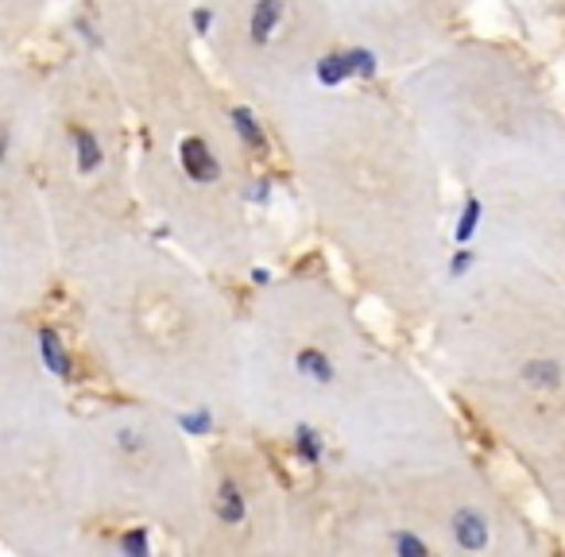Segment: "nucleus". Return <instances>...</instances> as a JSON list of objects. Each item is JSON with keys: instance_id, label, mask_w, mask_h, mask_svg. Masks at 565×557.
<instances>
[{"instance_id": "f257e3e1", "label": "nucleus", "mask_w": 565, "mask_h": 557, "mask_svg": "<svg viewBox=\"0 0 565 557\" xmlns=\"http://www.w3.org/2000/svg\"><path fill=\"white\" fill-rule=\"evenodd\" d=\"M179 163H182V171H186V179L198 182V186H210V182L221 179L217 156H213L202 136H186V140L179 143Z\"/></svg>"}, {"instance_id": "f03ea898", "label": "nucleus", "mask_w": 565, "mask_h": 557, "mask_svg": "<svg viewBox=\"0 0 565 557\" xmlns=\"http://www.w3.org/2000/svg\"><path fill=\"white\" fill-rule=\"evenodd\" d=\"M449 534L461 549H488L492 542V523L480 507H457L449 515Z\"/></svg>"}, {"instance_id": "7ed1b4c3", "label": "nucleus", "mask_w": 565, "mask_h": 557, "mask_svg": "<svg viewBox=\"0 0 565 557\" xmlns=\"http://www.w3.org/2000/svg\"><path fill=\"white\" fill-rule=\"evenodd\" d=\"M282 17H287V0H256V9L248 17V40L252 47H267L279 32Z\"/></svg>"}, {"instance_id": "20e7f679", "label": "nucleus", "mask_w": 565, "mask_h": 557, "mask_svg": "<svg viewBox=\"0 0 565 557\" xmlns=\"http://www.w3.org/2000/svg\"><path fill=\"white\" fill-rule=\"evenodd\" d=\"M295 372H299L302 379H315V384H338V364L318 345H302L299 353H295Z\"/></svg>"}, {"instance_id": "39448f33", "label": "nucleus", "mask_w": 565, "mask_h": 557, "mask_svg": "<svg viewBox=\"0 0 565 557\" xmlns=\"http://www.w3.org/2000/svg\"><path fill=\"white\" fill-rule=\"evenodd\" d=\"M213 511H217V518L225 526H241L244 518H248V495L241 492V484H236L233 476H225L217 484V495H213Z\"/></svg>"}, {"instance_id": "423d86ee", "label": "nucleus", "mask_w": 565, "mask_h": 557, "mask_svg": "<svg viewBox=\"0 0 565 557\" xmlns=\"http://www.w3.org/2000/svg\"><path fill=\"white\" fill-rule=\"evenodd\" d=\"M315 74H318V82H322L326 89H333V86H341V82L356 78L349 51H338V55H322V58L315 63Z\"/></svg>"}, {"instance_id": "0eeeda50", "label": "nucleus", "mask_w": 565, "mask_h": 557, "mask_svg": "<svg viewBox=\"0 0 565 557\" xmlns=\"http://www.w3.org/2000/svg\"><path fill=\"white\" fill-rule=\"evenodd\" d=\"M74 156H78V174H94L97 167L105 163V151H102V140H97L89 128H74Z\"/></svg>"}, {"instance_id": "6e6552de", "label": "nucleus", "mask_w": 565, "mask_h": 557, "mask_svg": "<svg viewBox=\"0 0 565 557\" xmlns=\"http://www.w3.org/2000/svg\"><path fill=\"white\" fill-rule=\"evenodd\" d=\"M40 356H43V364H47L51 376H58V379L71 376V356H66V349L55 330H40Z\"/></svg>"}, {"instance_id": "1a4fd4ad", "label": "nucleus", "mask_w": 565, "mask_h": 557, "mask_svg": "<svg viewBox=\"0 0 565 557\" xmlns=\"http://www.w3.org/2000/svg\"><path fill=\"white\" fill-rule=\"evenodd\" d=\"M519 376H523V384L542 387V392H554V387H562V364L539 356V361H526Z\"/></svg>"}, {"instance_id": "9d476101", "label": "nucleus", "mask_w": 565, "mask_h": 557, "mask_svg": "<svg viewBox=\"0 0 565 557\" xmlns=\"http://www.w3.org/2000/svg\"><path fill=\"white\" fill-rule=\"evenodd\" d=\"M228 120H233L236 136H241V140L248 143L252 151H264V148H267V132H264V125H259L256 113H252V109H244V105H236V109L228 113Z\"/></svg>"}, {"instance_id": "9b49d317", "label": "nucleus", "mask_w": 565, "mask_h": 557, "mask_svg": "<svg viewBox=\"0 0 565 557\" xmlns=\"http://www.w3.org/2000/svg\"><path fill=\"white\" fill-rule=\"evenodd\" d=\"M295 453H299L307 464H318L326 457V438L310 422H299L295 426Z\"/></svg>"}, {"instance_id": "f8f14e48", "label": "nucleus", "mask_w": 565, "mask_h": 557, "mask_svg": "<svg viewBox=\"0 0 565 557\" xmlns=\"http://www.w3.org/2000/svg\"><path fill=\"white\" fill-rule=\"evenodd\" d=\"M480 217H484V202H480L477 194H469L461 205V217H457V228H454L457 244H472V236H477V228H480Z\"/></svg>"}, {"instance_id": "ddd939ff", "label": "nucleus", "mask_w": 565, "mask_h": 557, "mask_svg": "<svg viewBox=\"0 0 565 557\" xmlns=\"http://www.w3.org/2000/svg\"><path fill=\"white\" fill-rule=\"evenodd\" d=\"M392 549H395V554L426 557V554H430V542L418 538V534H411V531H395L392 534Z\"/></svg>"}, {"instance_id": "4468645a", "label": "nucleus", "mask_w": 565, "mask_h": 557, "mask_svg": "<svg viewBox=\"0 0 565 557\" xmlns=\"http://www.w3.org/2000/svg\"><path fill=\"white\" fill-rule=\"evenodd\" d=\"M179 426L186 433H194V438H202V433H210L213 430V415L205 407H198V410H186V415H179Z\"/></svg>"}, {"instance_id": "2eb2a0df", "label": "nucleus", "mask_w": 565, "mask_h": 557, "mask_svg": "<svg viewBox=\"0 0 565 557\" xmlns=\"http://www.w3.org/2000/svg\"><path fill=\"white\" fill-rule=\"evenodd\" d=\"M472 264H477V251H472L469 244H457L454 256H449V279H461V275H469Z\"/></svg>"}, {"instance_id": "dca6fc26", "label": "nucleus", "mask_w": 565, "mask_h": 557, "mask_svg": "<svg viewBox=\"0 0 565 557\" xmlns=\"http://www.w3.org/2000/svg\"><path fill=\"white\" fill-rule=\"evenodd\" d=\"M349 58H353L356 78H376V55L369 47H349Z\"/></svg>"}, {"instance_id": "f3484780", "label": "nucleus", "mask_w": 565, "mask_h": 557, "mask_svg": "<svg viewBox=\"0 0 565 557\" xmlns=\"http://www.w3.org/2000/svg\"><path fill=\"white\" fill-rule=\"evenodd\" d=\"M120 549H125V554H148V531H143V526H136V531H128L125 538H120Z\"/></svg>"}, {"instance_id": "a211bd4d", "label": "nucleus", "mask_w": 565, "mask_h": 557, "mask_svg": "<svg viewBox=\"0 0 565 557\" xmlns=\"http://www.w3.org/2000/svg\"><path fill=\"white\" fill-rule=\"evenodd\" d=\"M143 446H148V441H143L140 430H120L117 433V449H120V453L136 457V453H143Z\"/></svg>"}, {"instance_id": "6ab92c4d", "label": "nucleus", "mask_w": 565, "mask_h": 557, "mask_svg": "<svg viewBox=\"0 0 565 557\" xmlns=\"http://www.w3.org/2000/svg\"><path fill=\"white\" fill-rule=\"evenodd\" d=\"M213 20H217V12H213L210 4H202V9L190 12V24H194V35H210Z\"/></svg>"}, {"instance_id": "aec40b11", "label": "nucleus", "mask_w": 565, "mask_h": 557, "mask_svg": "<svg viewBox=\"0 0 565 557\" xmlns=\"http://www.w3.org/2000/svg\"><path fill=\"white\" fill-rule=\"evenodd\" d=\"M244 202L267 205V202H271V182H267V179H256L252 186H244Z\"/></svg>"}, {"instance_id": "412c9836", "label": "nucleus", "mask_w": 565, "mask_h": 557, "mask_svg": "<svg viewBox=\"0 0 565 557\" xmlns=\"http://www.w3.org/2000/svg\"><path fill=\"white\" fill-rule=\"evenodd\" d=\"M78 32H82V40H86V43H94V47H102V35H97L94 28L86 24V20H78Z\"/></svg>"}, {"instance_id": "4be33fe9", "label": "nucleus", "mask_w": 565, "mask_h": 557, "mask_svg": "<svg viewBox=\"0 0 565 557\" xmlns=\"http://www.w3.org/2000/svg\"><path fill=\"white\" fill-rule=\"evenodd\" d=\"M252 283H256V287H267V283H271V275H267V267H256V271H252Z\"/></svg>"}]
</instances>
